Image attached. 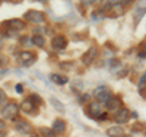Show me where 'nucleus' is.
I'll return each mask as SVG.
<instances>
[{"instance_id": "dca6fc26", "label": "nucleus", "mask_w": 146, "mask_h": 137, "mask_svg": "<svg viewBox=\"0 0 146 137\" xmlns=\"http://www.w3.org/2000/svg\"><path fill=\"white\" fill-rule=\"evenodd\" d=\"M35 107H36V106L31 101V98L28 97V98L25 99V101L21 103V107H20V108H21L25 113H33V111H34Z\"/></svg>"}, {"instance_id": "2f4dec72", "label": "nucleus", "mask_w": 146, "mask_h": 137, "mask_svg": "<svg viewBox=\"0 0 146 137\" xmlns=\"http://www.w3.org/2000/svg\"><path fill=\"white\" fill-rule=\"evenodd\" d=\"M133 1L134 0H121V4H123L124 6H127V5H130Z\"/></svg>"}, {"instance_id": "bb28decb", "label": "nucleus", "mask_w": 146, "mask_h": 137, "mask_svg": "<svg viewBox=\"0 0 146 137\" xmlns=\"http://www.w3.org/2000/svg\"><path fill=\"white\" fill-rule=\"evenodd\" d=\"M15 89H16L17 94H22V92H23V85H22V84H17L15 86Z\"/></svg>"}, {"instance_id": "c756f323", "label": "nucleus", "mask_w": 146, "mask_h": 137, "mask_svg": "<svg viewBox=\"0 0 146 137\" xmlns=\"http://www.w3.org/2000/svg\"><path fill=\"white\" fill-rule=\"evenodd\" d=\"M0 132H6V124L3 120H0Z\"/></svg>"}, {"instance_id": "6ab92c4d", "label": "nucleus", "mask_w": 146, "mask_h": 137, "mask_svg": "<svg viewBox=\"0 0 146 137\" xmlns=\"http://www.w3.org/2000/svg\"><path fill=\"white\" fill-rule=\"evenodd\" d=\"M50 103L52 104L54 108L56 109L57 112H60V113H63V112H65V106H63V103H61L57 98L51 97V98H50Z\"/></svg>"}, {"instance_id": "cd10ccee", "label": "nucleus", "mask_w": 146, "mask_h": 137, "mask_svg": "<svg viewBox=\"0 0 146 137\" xmlns=\"http://www.w3.org/2000/svg\"><path fill=\"white\" fill-rule=\"evenodd\" d=\"M90 99V95L89 94H85V95H83L82 96V99H80V102L82 103H85V102H88Z\"/></svg>"}, {"instance_id": "2eb2a0df", "label": "nucleus", "mask_w": 146, "mask_h": 137, "mask_svg": "<svg viewBox=\"0 0 146 137\" xmlns=\"http://www.w3.org/2000/svg\"><path fill=\"white\" fill-rule=\"evenodd\" d=\"M52 130L56 134H63L66 131V123L61 119H56L52 123Z\"/></svg>"}, {"instance_id": "4468645a", "label": "nucleus", "mask_w": 146, "mask_h": 137, "mask_svg": "<svg viewBox=\"0 0 146 137\" xmlns=\"http://www.w3.org/2000/svg\"><path fill=\"white\" fill-rule=\"evenodd\" d=\"M106 135L108 137H122L124 135V129L122 126H111L106 130Z\"/></svg>"}, {"instance_id": "f704fd0d", "label": "nucleus", "mask_w": 146, "mask_h": 137, "mask_svg": "<svg viewBox=\"0 0 146 137\" xmlns=\"http://www.w3.org/2000/svg\"><path fill=\"white\" fill-rule=\"evenodd\" d=\"M11 3H21V0H10Z\"/></svg>"}, {"instance_id": "5701e85b", "label": "nucleus", "mask_w": 146, "mask_h": 137, "mask_svg": "<svg viewBox=\"0 0 146 137\" xmlns=\"http://www.w3.org/2000/svg\"><path fill=\"white\" fill-rule=\"evenodd\" d=\"M7 102V95L3 89H0V107H4Z\"/></svg>"}, {"instance_id": "e433bc0d", "label": "nucleus", "mask_w": 146, "mask_h": 137, "mask_svg": "<svg viewBox=\"0 0 146 137\" xmlns=\"http://www.w3.org/2000/svg\"><path fill=\"white\" fill-rule=\"evenodd\" d=\"M1 1H3V0H0V3H1Z\"/></svg>"}, {"instance_id": "393cba45", "label": "nucleus", "mask_w": 146, "mask_h": 137, "mask_svg": "<svg viewBox=\"0 0 146 137\" xmlns=\"http://www.w3.org/2000/svg\"><path fill=\"white\" fill-rule=\"evenodd\" d=\"M145 84H146V72L144 73V74H143V76H141L140 78V80H139V89L140 90H143L144 89V86H145Z\"/></svg>"}, {"instance_id": "423d86ee", "label": "nucleus", "mask_w": 146, "mask_h": 137, "mask_svg": "<svg viewBox=\"0 0 146 137\" xmlns=\"http://www.w3.org/2000/svg\"><path fill=\"white\" fill-rule=\"evenodd\" d=\"M123 13H124V5L121 3H117V4H113V5H111L107 9L106 16L110 18H118V17H121Z\"/></svg>"}, {"instance_id": "f03ea898", "label": "nucleus", "mask_w": 146, "mask_h": 137, "mask_svg": "<svg viewBox=\"0 0 146 137\" xmlns=\"http://www.w3.org/2000/svg\"><path fill=\"white\" fill-rule=\"evenodd\" d=\"M18 111H20V107H18L15 102H9L1 108L0 115H1V118H4V119H11L12 120L15 117H17Z\"/></svg>"}, {"instance_id": "f8f14e48", "label": "nucleus", "mask_w": 146, "mask_h": 137, "mask_svg": "<svg viewBox=\"0 0 146 137\" xmlns=\"http://www.w3.org/2000/svg\"><path fill=\"white\" fill-rule=\"evenodd\" d=\"M105 106H106V108L108 109V111H117V109H121L123 107V102H122L121 98L112 96Z\"/></svg>"}, {"instance_id": "aec40b11", "label": "nucleus", "mask_w": 146, "mask_h": 137, "mask_svg": "<svg viewBox=\"0 0 146 137\" xmlns=\"http://www.w3.org/2000/svg\"><path fill=\"white\" fill-rule=\"evenodd\" d=\"M39 131L43 137H56V132L50 127H40Z\"/></svg>"}, {"instance_id": "c9c22d12", "label": "nucleus", "mask_w": 146, "mask_h": 137, "mask_svg": "<svg viewBox=\"0 0 146 137\" xmlns=\"http://www.w3.org/2000/svg\"><path fill=\"white\" fill-rule=\"evenodd\" d=\"M104 0H95V3H102Z\"/></svg>"}, {"instance_id": "412c9836", "label": "nucleus", "mask_w": 146, "mask_h": 137, "mask_svg": "<svg viewBox=\"0 0 146 137\" xmlns=\"http://www.w3.org/2000/svg\"><path fill=\"white\" fill-rule=\"evenodd\" d=\"M58 67L61 68L62 70H66V72H70L73 69V67H74V63L71 62V61H66V62H61Z\"/></svg>"}, {"instance_id": "4be33fe9", "label": "nucleus", "mask_w": 146, "mask_h": 137, "mask_svg": "<svg viewBox=\"0 0 146 137\" xmlns=\"http://www.w3.org/2000/svg\"><path fill=\"white\" fill-rule=\"evenodd\" d=\"M29 98H31V101L35 104V106H40V104H43V98L40 97L38 94H32L29 96Z\"/></svg>"}, {"instance_id": "1a4fd4ad", "label": "nucleus", "mask_w": 146, "mask_h": 137, "mask_svg": "<svg viewBox=\"0 0 146 137\" xmlns=\"http://www.w3.org/2000/svg\"><path fill=\"white\" fill-rule=\"evenodd\" d=\"M102 113V107L99 102H90L88 104V108H86V114L93 118V119H98L100 117V114Z\"/></svg>"}, {"instance_id": "f257e3e1", "label": "nucleus", "mask_w": 146, "mask_h": 137, "mask_svg": "<svg viewBox=\"0 0 146 137\" xmlns=\"http://www.w3.org/2000/svg\"><path fill=\"white\" fill-rule=\"evenodd\" d=\"M94 97L96 98V102H99L100 104H106L108 102V99L112 97V91L107 86H99L94 90Z\"/></svg>"}, {"instance_id": "9d476101", "label": "nucleus", "mask_w": 146, "mask_h": 137, "mask_svg": "<svg viewBox=\"0 0 146 137\" xmlns=\"http://www.w3.org/2000/svg\"><path fill=\"white\" fill-rule=\"evenodd\" d=\"M4 24L7 27V29L17 32V33H18V32H21V30H23L25 27H26V23L22 20H20V18H12V20H9Z\"/></svg>"}, {"instance_id": "ddd939ff", "label": "nucleus", "mask_w": 146, "mask_h": 137, "mask_svg": "<svg viewBox=\"0 0 146 137\" xmlns=\"http://www.w3.org/2000/svg\"><path fill=\"white\" fill-rule=\"evenodd\" d=\"M145 13H146V5L144 6L143 3H140L139 5L135 7V10L133 11V17H134L135 23H139L141 21V18L145 16Z\"/></svg>"}, {"instance_id": "7c9ffc66", "label": "nucleus", "mask_w": 146, "mask_h": 137, "mask_svg": "<svg viewBox=\"0 0 146 137\" xmlns=\"http://www.w3.org/2000/svg\"><path fill=\"white\" fill-rule=\"evenodd\" d=\"M82 4H84V5H93V4H95V0H80Z\"/></svg>"}, {"instance_id": "7ed1b4c3", "label": "nucleus", "mask_w": 146, "mask_h": 137, "mask_svg": "<svg viewBox=\"0 0 146 137\" xmlns=\"http://www.w3.org/2000/svg\"><path fill=\"white\" fill-rule=\"evenodd\" d=\"M23 20L31 22V23L40 24L45 21V15L42 11H38V10H28L23 15Z\"/></svg>"}, {"instance_id": "72a5a7b5", "label": "nucleus", "mask_w": 146, "mask_h": 137, "mask_svg": "<svg viewBox=\"0 0 146 137\" xmlns=\"http://www.w3.org/2000/svg\"><path fill=\"white\" fill-rule=\"evenodd\" d=\"M0 137H6V132H0Z\"/></svg>"}, {"instance_id": "b1692460", "label": "nucleus", "mask_w": 146, "mask_h": 137, "mask_svg": "<svg viewBox=\"0 0 146 137\" xmlns=\"http://www.w3.org/2000/svg\"><path fill=\"white\" fill-rule=\"evenodd\" d=\"M21 44L23 45V46H29V45H33V43H32V39H29L28 36H23V38H21Z\"/></svg>"}, {"instance_id": "473e14b6", "label": "nucleus", "mask_w": 146, "mask_h": 137, "mask_svg": "<svg viewBox=\"0 0 146 137\" xmlns=\"http://www.w3.org/2000/svg\"><path fill=\"white\" fill-rule=\"evenodd\" d=\"M3 46H4V41H3V38L0 36V50L3 49Z\"/></svg>"}, {"instance_id": "f3484780", "label": "nucleus", "mask_w": 146, "mask_h": 137, "mask_svg": "<svg viewBox=\"0 0 146 137\" xmlns=\"http://www.w3.org/2000/svg\"><path fill=\"white\" fill-rule=\"evenodd\" d=\"M50 79H51L52 83L57 84V85H65L68 83V78L60 75V74H50Z\"/></svg>"}, {"instance_id": "20e7f679", "label": "nucleus", "mask_w": 146, "mask_h": 137, "mask_svg": "<svg viewBox=\"0 0 146 137\" xmlns=\"http://www.w3.org/2000/svg\"><path fill=\"white\" fill-rule=\"evenodd\" d=\"M98 53H99V51H98V49L95 47V46H91V47H89L86 51L82 55V57H80V61H82V63L85 66V67H89V66H91L93 65V62L96 60V57H98Z\"/></svg>"}, {"instance_id": "a211bd4d", "label": "nucleus", "mask_w": 146, "mask_h": 137, "mask_svg": "<svg viewBox=\"0 0 146 137\" xmlns=\"http://www.w3.org/2000/svg\"><path fill=\"white\" fill-rule=\"evenodd\" d=\"M32 43L38 47H43V46H45V44H46V40H45V38L42 34H34L32 36Z\"/></svg>"}, {"instance_id": "9b49d317", "label": "nucleus", "mask_w": 146, "mask_h": 137, "mask_svg": "<svg viewBox=\"0 0 146 137\" xmlns=\"http://www.w3.org/2000/svg\"><path fill=\"white\" fill-rule=\"evenodd\" d=\"M15 129H16V131H18L22 135H31L32 131H33L32 125L26 120H17V121H15Z\"/></svg>"}, {"instance_id": "0eeeda50", "label": "nucleus", "mask_w": 146, "mask_h": 137, "mask_svg": "<svg viewBox=\"0 0 146 137\" xmlns=\"http://www.w3.org/2000/svg\"><path fill=\"white\" fill-rule=\"evenodd\" d=\"M68 45V40L65 35L62 34H58V35H55L52 40H51V46L55 49V50H58V51H61V50H65Z\"/></svg>"}, {"instance_id": "4c0bfd02", "label": "nucleus", "mask_w": 146, "mask_h": 137, "mask_svg": "<svg viewBox=\"0 0 146 137\" xmlns=\"http://www.w3.org/2000/svg\"><path fill=\"white\" fill-rule=\"evenodd\" d=\"M145 51H146V49H145Z\"/></svg>"}, {"instance_id": "c85d7f7f", "label": "nucleus", "mask_w": 146, "mask_h": 137, "mask_svg": "<svg viewBox=\"0 0 146 137\" xmlns=\"http://www.w3.org/2000/svg\"><path fill=\"white\" fill-rule=\"evenodd\" d=\"M107 118H108V114L102 112L101 114H100V117L98 118V119H99V120H101V121H105V120H107Z\"/></svg>"}, {"instance_id": "39448f33", "label": "nucleus", "mask_w": 146, "mask_h": 137, "mask_svg": "<svg viewBox=\"0 0 146 137\" xmlns=\"http://www.w3.org/2000/svg\"><path fill=\"white\" fill-rule=\"evenodd\" d=\"M130 117H131V114H130L129 109L122 107L121 109H118L117 113L115 114V117H113V120H115L117 124L123 125V124H127V123L130 120Z\"/></svg>"}, {"instance_id": "6e6552de", "label": "nucleus", "mask_w": 146, "mask_h": 137, "mask_svg": "<svg viewBox=\"0 0 146 137\" xmlns=\"http://www.w3.org/2000/svg\"><path fill=\"white\" fill-rule=\"evenodd\" d=\"M35 58L36 57L34 56V53L31 52V51H22L20 55H18V61H20L21 65L25 66V67L32 66L35 62Z\"/></svg>"}, {"instance_id": "a878e982", "label": "nucleus", "mask_w": 146, "mask_h": 137, "mask_svg": "<svg viewBox=\"0 0 146 137\" xmlns=\"http://www.w3.org/2000/svg\"><path fill=\"white\" fill-rule=\"evenodd\" d=\"M9 63V57L7 56H4V55H0V68L6 66Z\"/></svg>"}]
</instances>
